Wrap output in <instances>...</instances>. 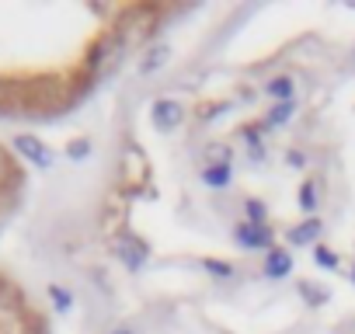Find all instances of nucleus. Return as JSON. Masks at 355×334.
Listing matches in <instances>:
<instances>
[{
    "label": "nucleus",
    "instance_id": "nucleus-1",
    "mask_svg": "<svg viewBox=\"0 0 355 334\" xmlns=\"http://www.w3.org/2000/svg\"><path fill=\"white\" fill-rule=\"evenodd\" d=\"M234 240H237L241 247H248V251H272L275 234H272V227L248 220V223H237V227H234Z\"/></svg>",
    "mask_w": 355,
    "mask_h": 334
},
{
    "label": "nucleus",
    "instance_id": "nucleus-2",
    "mask_svg": "<svg viewBox=\"0 0 355 334\" xmlns=\"http://www.w3.org/2000/svg\"><path fill=\"white\" fill-rule=\"evenodd\" d=\"M150 118H153V125L160 132H171V129H178V125L185 122V108L178 105V101H171V98H160V101H153Z\"/></svg>",
    "mask_w": 355,
    "mask_h": 334
},
{
    "label": "nucleus",
    "instance_id": "nucleus-3",
    "mask_svg": "<svg viewBox=\"0 0 355 334\" xmlns=\"http://www.w3.org/2000/svg\"><path fill=\"white\" fill-rule=\"evenodd\" d=\"M115 254L122 258V265L125 268H143V261H146V244L143 240H136V237H119L115 240Z\"/></svg>",
    "mask_w": 355,
    "mask_h": 334
},
{
    "label": "nucleus",
    "instance_id": "nucleus-4",
    "mask_svg": "<svg viewBox=\"0 0 355 334\" xmlns=\"http://www.w3.org/2000/svg\"><path fill=\"white\" fill-rule=\"evenodd\" d=\"M15 150L21 153V157H28L35 167H49L53 164V153L42 146V139H35V136H18L15 139Z\"/></svg>",
    "mask_w": 355,
    "mask_h": 334
},
{
    "label": "nucleus",
    "instance_id": "nucleus-5",
    "mask_svg": "<svg viewBox=\"0 0 355 334\" xmlns=\"http://www.w3.org/2000/svg\"><path fill=\"white\" fill-rule=\"evenodd\" d=\"M289 272H293V254L282 251V247H272L265 254V275L268 279H286Z\"/></svg>",
    "mask_w": 355,
    "mask_h": 334
},
{
    "label": "nucleus",
    "instance_id": "nucleus-6",
    "mask_svg": "<svg viewBox=\"0 0 355 334\" xmlns=\"http://www.w3.org/2000/svg\"><path fill=\"white\" fill-rule=\"evenodd\" d=\"M199 178H202V185H209V188H230L234 171H230V164H206L202 171H199Z\"/></svg>",
    "mask_w": 355,
    "mask_h": 334
},
{
    "label": "nucleus",
    "instance_id": "nucleus-7",
    "mask_svg": "<svg viewBox=\"0 0 355 334\" xmlns=\"http://www.w3.org/2000/svg\"><path fill=\"white\" fill-rule=\"evenodd\" d=\"M320 234H324V223H320L317 216H310L306 223H300V227L289 230V244H313V247H317Z\"/></svg>",
    "mask_w": 355,
    "mask_h": 334
},
{
    "label": "nucleus",
    "instance_id": "nucleus-8",
    "mask_svg": "<svg viewBox=\"0 0 355 334\" xmlns=\"http://www.w3.org/2000/svg\"><path fill=\"white\" fill-rule=\"evenodd\" d=\"M167 56H171V46H164V42H160V46H153V49H150V53L139 60V73H143V77L157 73V70L167 63Z\"/></svg>",
    "mask_w": 355,
    "mask_h": 334
},
{
    "label": "nucleus",
    "instance_id": "nucleus-9",
    "mask_svg": "<svg viewBox=\"0 0 355 334\" xmlns=\"http://www.w3.org/2000/svg\"><path fill=\"white\" fill-rule=\"evenodd\" d=\"M265 91L282 105V101H293V94H296V80H293V77H272Z\"/></svg>",
    "mask_w": 355,
    "mask_h": 334
},
{
    "label": "nucleus",
    "instance_id": "nucleus-10",
    "mask_svg": "<svg viewBox=\"0 0 355 334\" xmlns=\"http://www.w3.org/2000/svg\"><path fill=\"white\" fill-rule=\"evenodd\" d=\"M293 112H296V105H293V101H282V105H275V108L268 112L265 122H268V125H286V122L293 118Z\"/></svg>",
    "mask_w": 355,
    "mask_h": 334
},
{
    "label": "nucleus",
    "instance_id": "nucleus-11",
    "mask_svg": "<svg viewBox=\"0 0 355 334\" xmlns=\"http://www.w3.org/2000/svg\"><path fill=\"white\" fill-rule=\"evenodd\" d=\"M296 202H300V209H303V213H313V209H317V185H313V182H303V185H300V199H296Z\"/></svg>",
    "mask_w": 355,
    "mask_h": 334
},
{
    "label": "nucleus",
    "instance_id": "nucleus-12",
    "mask_svg": "<svg viewBox=\"0 0 355 334\" xmlns=\"http://www.w3.org/2000/svg\"><path fill=\"white\" fill-rule=\"evenodd\" d=\"M313 261H317L320 268H327V272H334V268L341 265V258H338L331 247H324V244H317V247H313Z\"/></svg>",
    "mask_w": 355,
    "mask_h": 334
},
{
    "label": "nucleus",
    "instance_id": "nucleus-13",
    "mask_svg": "<svg viewBox=\"0 0 355 334\" xmlns=\"http://www.w3.org/2000/svg\"><path fill=\"white\" fill-rule=\"evenodd\" d=\"M49 299H53L60 310H70V306H73V296H70V289H60V285H49Z\"/></svg>",
    "mask_w": 355,
    "mask_h": 334
},
{
    "label": "nucleus",
    "instance_id": "nucleus-14",
    "mask_svg": "<svg viewBox=\"0 0 355 334\" xmlns=\"http://www.w3.org/2000/svg\"><path fill=\"white\" fill-rule=\"evenodd\" d=\"M244 209H248V216H251V223H265V216H268V209H265V202H258V199H248V202H244Z\"/></svg>",
    "mask_w": 355,
    "mask_h": 334
},
{
    "label": "nucleus",
    "instance_id": "nucleus-15",
    "mask_svg": "<svg viewBox=\"0 0 355 334\" xmlns=\"http://www.w3.org/2000/svg\"><path fill=\"white\" fill-rule=\"evenodd\" d=\"M206 160H213V164H230V146H209V150H206Z\"/></svg>",
    "mask_w": 355,
    "mask_h": 334
},
{
    "label": "nucleus",
    "instance_id": "nucleus-16",
    "mask_svg": "<svg viewBox=\"0 0 355 334\" xmlns=\"http://www.w3.org/2000/svg\"><path fill=\"white\" fill-rule=\"evenodd\" d=\"M300 292H303V299H310V303H324V299H327L324 289H313V285H306V282L300 285Z\"/></svg>",
    "mask_w": 355,
    "mask_h": 334
},
{
    "label": "nucleus",
    "instance_id": "nucleus-17",
    "mask_svg": "<svg viewBox=\"0 0 355 334\" xmlns=\"http://www.w3.org/2000/svg\"><path fill=\"white\" fill-rule=\"evenodd\" d=\"M202 268H206V272H213V275H223V279H230V275H234V268H230V265H220V261H202Z\"/></svg>",
    "mask_w": 355,
    "mask_h": 334
},
{
    "label": "nucleus",
    "instance_id": "nucleus-18",
    "mask_svg": "<svg viewBox=\"0 0 355 334\" xmlns=\"http://www.w3.org/2000/svg\"><path fill=\"white\" fill-rule=\"evenodd\" d=\"M84 153H91V143H87V139H77V143L70 146V157H73V160H80Z\"/></svg>",
    "mask_w": 355,
    "mask_h": 334
},
{
    "label": "nucleus",
    "instance_id": "nucleus-19",
    "mask_svg": "<svg viewBox=\"0 0 355 334\" xmlns=\"http://www.w3.org/2000/svg\"><path fill=\"white\" fill-rule=\"evenodd\" d=\"M352 282H355V265H352Z\"/></svg>",
    "mask_w": 355,
    "mask_h": 334
},
{
    "label": "nucleus",
    "instance_id": "nucleus-20",
    "mask_svg": "<svg viewBox=\"0 0 355 334\" xmlns=\"http://www.w3.org/2000/svg\"><path fill=\"white\" fill-rule=\"evenodd\" d=\"M115 334H129V331H115Z\"/></svg>",
    "mask_w": 355,
    "mask_h": 334
}]
</instances>
